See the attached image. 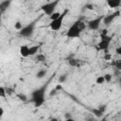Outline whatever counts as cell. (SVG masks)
I'll use <instances>...</instances> for the list:
<instances>
[{
  "mask_svg": "<svg viewBox=\"0 0 121 121\" xmlns=\"http://www.w3.org/2000/svg\"><path fill=\"white\" fill-rule=\"evenodd\" d=\"M47 84L40 87L39 89L34 90L31 93V101L34 103L35 107H41L43 103H44V94H45V90H46Z\"/></svg>",
  "mask_w": 121,
  "mask_h": 121,
  "instance_id": "6da1fadb",
  "label": "cell"
},
{
  "mask_svg": "<svg viewBox=\"0 0 121 121\" xmlns=\"http://www.w3.org/2000/svg\"><path fill=\"white\" fill-rule=\"evenodd\" d=\"M79 23H80V20H78V21H76L69 27V29L66 32V36L68 38H72V39H74V38H79L80 33L82 31L80 29V27H79Z\"/></svg>",
  "mask_w": 121,
  "mask_h": 121,
  "instance_id": "7a4b0ae2",
  "label": "cell"
},
{
  "mask_svg": "<svg viewBox=\"0 0 121 121\" xmlns=\"http://www.w3.org/2000/svg\"><path fill=\"white\" fill-rule=\"evenodd\" d=\"M68 13V9H64L63 10V12L62 13H60V15L57 18V19H55V20H52L51 21V23L49 24V27H50V29L51 30H53V31H58L60 27H61V26H62V22H63V19L65 18V16H66V14Z\"/></svg>",
  "mask_w": 121,
  "mask_h": 121,
  "instance_id": "3957f363",
  "label": "cell"
},
{
  "mask_svg": "<svg viewBox=\"0 0 121 121\" xmlns=\"http://www.w3.org/2000/svg\"><path fill=\"white\" fill-rule=\"evenodd\" d=\"M59 2H60V0H54V1H52V2H49V3H47V4H44V5H43L42 7H41V9L46 14V15H51L54 11H55V9H56V7H57V5L59 4Z\"/></svg>",
  "mask_w": 121,
  "mask_h": 121,
  "instance_id": "277c9868",
  "label": "cell"
},
{
  "mask_svg": "<svg viewBox=\"0 0 121 121\" xmlns=\"http://www.w3.org/2000/svg\"><path fill=\"white\" fill-rule=\"evenodd\" d=\"M35 25L36 23L35 22H31L30 24L26 25V26L22 27L20 29V35L23 36V37H30L32 36L33 32H34V29H35Z\"/></svg>",
  "mask_w": 121,
  "mask_h": 121,
  "instance_id": "5b68a950",
  "label": "cell"
},
{
  "mask_svg": "<svg viewBox=\"0 0 121 121\" xmlns=\"http://www.w3.org/2000/svg\"><path fill=\"white\" fill-rule=\"evenodd\" d=\"M101 36V40L100 42L97 43V47L99 50H104L105 52H108V48L110 46V43H111V41H112V37L108 36V35H105V36Z\"/></svg>",
  "mask_w": 121,
  "mask_h": 121,
  "instance_id": "8992f818",
  "label": "cell"
},
{
  "mask_svg": "<svg viewBox=\"0 0 121 121\" xmlns=\"http://www.w3.org/2000/svg\"><path fill=\"white\" fill-rule=\"evenodd\" d=\"M102 18L103 16H100L98 18H95V19H93L91 21L88 22V27L91 29V30H96L99 28L100 26V24L102 23Z\"/></svg>",
  "mask_w": 121,
  "mask_h": 121,
  "instance_id": "52a82bcc",
  "label": "cell"
},
{
  "mask_svg": "<svg viewBox=\"0 0 121 121\" xmlns=\"http://www.w3.org/2000/svg\"><path fill=\"white\" fill-rule=\"evenodd\" d=\"M119 14H120V11H119V10H116V11H114V12L112 13V14L103 16V18H102V23H103L104 25L108 26V25H110V24H111L116 17H118Z\"/></svg>",
  "mask_w": 121,
  "mask_h": 121,
  "instance_id": "ba28073f",
  "label": "cell"
},
{
  "mask_svg": "<svg viewBox=\"0 0 121 121\" xmlns=\"http://www.w3.org/2000/svg\"><path fill=\"white\" fill-rule=\"evenodd\" d=\"M107 5L111 8V9H114V8H118L121 5V0H107L106 1Z\"/></svg>",
  "mask_w": 121,
  "mask_h": 121,
  "instance_id": "9c48e42d",
  "label": "cell"
},
{
  "mask_svg": "<svg viewBox=\"0 0 121 121\" xmlns=\"http://www.w3.org/2000/svg\"><path fill=\"white\" fill-rule=\"evenodd\" d=\"M10 3H11V0H4V1L0 2V11L4 12L9 7Z\"/></svg>",
  "mask_w": 121,
  "mask_h": 121,
  "instance_id": "30bf717a",
  "label": "cell"
},
{
  "mask_svg": "<svg viewBox=\"0 0 121 121\" xmlns=\"http://www.w3.org/2000/svg\"><path fill=\"white\" fill-rule=\"evenodd\" d=\"M28 49H29V47L27 45H21V47H20V55L22 57H24V58L28 57L29 56L28 55Z\"/></svg>",
  "mask_w": 121,
  "mask_h": 121,
  "instance_id": "8fae6325",
  "label": "cell"
},
{
  "mask_svg": "<svg viewBox=\"0 0 121 121\" xmlns=\"http://www.w3.org/2000/svg\"><path fill=\"white\" fill-rule=\"evenodd\" d=\"M40 49V45H32V46H30L29 47V49H28V55L29 56H34L37 52H38V50Z\"/></svg>",
  "mask_w": 121,
  "mask_h": 121,
  "instance_id": "7c38bea8",
  "label": "cell"
},
{
  "mask_svg": "<svg viewBox=\"0 0 121 121\" xmlns=\"http://www.w3.org/2000/svg\"><path fill=\"white\" fill-rule=\"evenodd\" d=\"M46 74H47V71H46L45 69H42V70L38 71V73L36 74V77H37L38 78H43Z\"/></svg>",
  "mask_w": 121,
  "mask_h": 121,
  "instance_id": "4fadbf2b",
  "label": "cell"
},
{
  "mask_svg": "<svg viewBox=\"0 0 121 121\" xmlns=\"http://www.w3.org/2000/svg\"><path fill=\"white\" fill-rule=\"evenodd\" d=\"M78 62L79 60L77 59H68V63L71 66H78Z\"/></svg>",
  "mask_w": 121,
  "mask_h": 121,
  "instance_id": "5bb4252c",
  "label": "cell"
},
{
  "mask_svg": "<svg viewBox=\"0 0 121 121\" xmlns=\"http://www.w3.org/2000/svg\"><path fill=\"white\" fill-rule=\"evenodd\" d=\"M0 97L6 99L7 97V93H6V88H4L3 86H0Z\"/></svg>",
  "mask_w": 121,
  "mask_h": 121,
  "instance_id": "9a60e30c",
  "label": "cell"
},
{
  "mask_svg": "<svg viewBox=\"0 0 121 121\" xmlns=\"http://www.w3.org/2000/svg\"><path fill=\"white\" fill-rule=\"evenodd\" d=\"M36 60L40 61V62H43V61L45 60V56L43 54H38L37 57H36Z\"/></svg>",
  "mask_w": 121,
  "mask_h": 121,
  "instance_id": "2e32d148",
  "label": "cell"
},
{
  "mask_svg": "<svg viewBox=\"0 0 121 121\" xmlns=\"http://www.w3.org/2000/svg\"><path fill=\"white\" fill-rule=\"evenodd\" d=\"M93 112H94V114L95 115V116H97V117H101L102 115H103V112L99 110V109H95V110H93L92 111Z\"/></svg>",
  "mask_w": 121,
  "mask_h": 121,
  "instance_id": "e0dca14e",
  "label": "cell"
},
{
  "mask_svg": "<svg viewBox=\"0 0 121 121\" xmlns=\"http://www.w3.org/2000/svg\"><path fill=\"white\" fill-rule=\"evenodd\" d=\"M60 15V12H55V11H54V12H53V13H52V14H51L49 17H50V20L52 21V20L57 19V18H58Z\"/></svg>",
  "mask_w": 121,
  "mask_h": 121,
  "instance_id": "ac0fdd59",
  "label": "cell"
},
{
  "mask_svg": "<svg viewBox=\"0 0 121 121\" xmlns=\"http://www.w3.org/2000/svg\"><path fill=\"white\" fill-rule=\"evenodd\" d=\"M95 82H96L97 84H103V83L105 82V79H104V77H103V76H100V77H98V78H96V80H95Z\"/></svg>",
  "mask_w": 121,
  "mask_h": 121,
  "instance_id": "d6986e66",
  "label": "cell"
},
{
  "mask_svg": "<svg viewBox=\"0 0 121 121\" xmlns=\"http://www.w3.org/2000/svg\"><path fill=\"white\" fill-rule=\"evenodd\" d=\"M103 77H104V79H105L106 82H110V81L112 80V76L111 74H106V75H104Z\"/></svg>",
  "mask_w": 121,
  "mask_h": 121,
  "instance_id": "ffe728a7",
  "label": "cell"
},
{
  "mask_svg": "<svg viewBox=\"0 0 121 121\" xmlns=\"http://www.w3.org/2000/svg\"><path fill=\"white\" fill-rule=\"evenodd\" d=\"M66 78H67V76H66V75H61V76L59 78V82H60V83H62V82H64V81L66 80Z\"/></svg>",
  "mask_w": 121,
  "mask_h": 121,
  "instance_id": "44dd1931",
  "label": "cell"
},
{
  "mask_svg": "<svg viewBox=\"0 0 121 121\" xmlns=\"http://www.w3.org/2000/svg\"><path fill=\"white\" fill-rule=\"evenodd\" d=\"M15 28L16 29H18V30H20L22 27H23V26H22V24H21V22H17V23H15Z\"/></svg>",
  "mask_w": 121,
  "mask_h": 121,
  "instance_id": "7402d4cb",
  "label": "cell"
},
{
  "mask_svg": "<svg viewBox=\"0 0 121 121\" xmlns=\"http://www.w3.org/2000/svg\"><path fill=\"white\" fill-rule=\"evenodd\" d=\"M18 97H19L20 100H22V101H26V95L20 94V95H18Z\"/></svg>",
  "mask_w": 121,
  "mask_h": 121,
  "instance_id": "603a6c76",
  "label": "cell"
},
{
  "mask_svg": "<svg viewBox=\"0 0 121 121\" xmlns=\"http://www.w3.org/2000/svg\"><path fill=\"white\" fill-rule=\"evenodd\" d=\"M112 64H114V65L116 66V68H118V69L121 68V60H117L116 62H114V63H112Z\"/></svg>",
  "mask_w": 121,
  "mask_h": 121,
  "instance_id": "cb8c5ba5",
  "label": "cell"
},
{
  "mask_svg": "<svg viewBox=\"0 0 121 121\" xmlns=\"http://www.w3.org/2000/svg\"><path fill=\"white\" fill-rule=\"evenodd\" d=\"M98 109H99V110L104 113V112H105V111H106V109H107V107H106V105H102V106H99V107H98Z\"/></svg>",
  "mask_w": 121,
  "mask_h": 121,
  "instance_id": "d4e9b609",
  "label": "cell"
},
{
  "mask_svg": "<svg viewBox=\"0 0 121 121\" xmlns=\"http://www.w3.org/2000/svg\"><path fill=\"white\" fill-rule=\"evenodd\" d=\"M12 92H13V90H12L11 88H6V93H7L8 95H11Z\"/></svg>",
  "mask_w": 121,
  "mask_h": 121,
  "instance_id": "484cf974",
  "label": "cell"
},
{
  "mask_svg": "<svg viewBox=\"0 0 121 121\" xmlns=\"http://www.w3.org/2000/svg\"><path fill=\"white\" fill-rule=\"evenodd\" d=\"M57 91H60V90H62V86H61V84L60 83H59L57 86H56V88H55Z\"/></svg>",
  "mask_w": 121,
  "mask_h": 121,
  "instance_id": "4316f807",
  "label": "cell"
},
{
  "mask_svg": "<svg viewBox=\"0 0 121 121\" xmlns=\"http://www.w3.org/2000/svg\"><path fill=\"white\" fill-rule=\"evenodd\" d=\"M100 35H102V36L108 35V31H107V29H102V32H101V34H100Z\"/></svg>",
  "mask_w": 121,
  "mask_h": 121,
  "instance_id": "83f0119b",
  "label": "cell"
},
{
  "mask_svg": "<svg viewBox=\"0 0 121 121\" xmlns=\"http://www.w3.org/2000/svg\"><path fill=\"white\" fill-rule=\"evenodd\" d=\"M115 52H116V54H117V55H120V54H121V46L117 47V48H116V50H115Z\"/></svg>",
  "mask_w": 121,
  "mask_h": 121,
  "instance_id": "f1b7e54d",
  "label": "cell"
},
{
  "mask_svg": "<svg viewBox=\"0 0 121 121\" xmlns=\"http://www.w3.org/2000/svg\"><path fill=\"white\" fill-rule=\"evenodd\" d=\"M104 58H105V60H110V59H111V55H110L109 53H106Z\"/></svg>",
  "mask_w": 121,
  "mask_h": 121,
  "instance_id": "f546056e",
  "label": "cell"
},
{
  "mask_svg": "<svg viewBox=\"0 0 121 121\" xmlns=\"http://www.w3.org/2000/svg\"><path fill=\"white\" fill-rule=\"evenodd\" d=\"M65 118L71 120V119H72V118H71V114H70V113H65Z\"/></svg>",
  "mask_w": 121,
  "mask_h": 121,
  "instance_id": "4dcf8cb0",
  "label": "cell"
},
{
  "mask_svg": "<svg viewBox=\"0 0 121 121\" xmlns=\"http://www.w3.org/2000/svg\"><path fill=\"white\" fill-rule=\"evenodd\" d=\"M57 92H58V91H57L56 89H55V90H52V92H50V95H56Z\"/></svg>",
  "mask_w": 121,
  "mask_h": 121,
  "instance_id": "1f68e13d",
  "label": "cell"
},
{
  "mask_svg": "<svg viewBox=\"0 0 121 121\" xmlns=\"http://www.w3.org/2000/svg\"><path fill=\"white\" fill-rule=\"evenodd\" d=\"M3 114H4V109H3L2 107H0V117H1Z\"/></svg>",
  "mask_w": 121,
  "mask_h": 121,
  "instance_id": "d6a6232c",
  "label": "cell"
},
{
  "mask_svg": "<svg viewBox=\"0 0 121 121\" xmlns=\"http://www.w3.org/2000/svg\"><path fill=\"white\" fill-rule=\"evenodd\" d=\"M93 7H94V6H93L92 4H91V5H87V6H86V8H87L88 9H94Z\"/></svg>",
  "mask_w": 121,
  "mask_h": 121,
  "instance_id": "836d02e7",
  "label": "cell"
},
{
  "mask_svg": "<svg viewBox=\"0 0 121 121\" xmlns=\"http://www.w3.org/2000/svg\"><path fill=\"white\" fill-rule=\"evenodd\" d=\"M2 11H0V23H1V20H2Z\"/></svg>",
  "mask_w": 121,
  "mask_h": 121,
  "instance_id": "e575fe53",
  "label": "cell"
}]
</instances>
